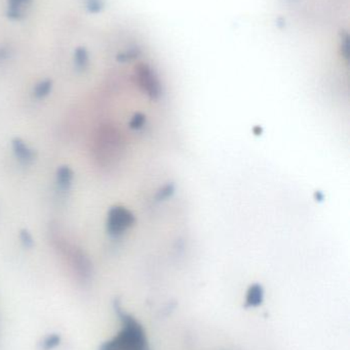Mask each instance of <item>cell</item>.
<instances>
[{
  "mask_svg": "<svg viewBox=\"0 0 350 350\" xmlns=\"http://www.w3.org/2000/svg\"><path fill=\"white\" fill-rule=\"evenodd\" d=\"M145 121V116L141 114V113H137V114L134 115L133 118L129 121V127H131L132 129L138 131V129H141L142 127L144 126Z\"/></svg>",
  "mask_w": 350,
  "mask_h": 350,
  "instance_id": "obj_11",
  "label": "cell"
},
{
  "mask_svg": "<svg viewBox=\"0 0 350 350\" xmlns=\"http://www.w3.org/2000/svg\"><path fill=\"white\" fill-rule=\"evenodd\" d=\"M173 191H174V189H173V187H171V185H166V187H164V189H162V191H160V199H164V198L168 197V196H170L171 193H173Z\"/></svg>",
  "mask_w": 350,
  "mask_h": 350,
  "instance_id": "obj_16",
  "label": "cell"
},
{
  "mask_svg": "<svg viewBox=\"0 0 350 350\" xmlns=\"http://www.w3.org/2000/svg\"><path fill=\"white\" fill-rule=\"evenodd\" d=\"M121 329L116 336L107 341L100 350H150L145 331L136 319L116 306Z\"/></svg>",
  "mask_w": 350,
  "mask_h": 350,
  "instance_id": "obj_1",
  "label": "cell"
},
{
  "mask_svg": "<svg viewBox=\"0 0 350 350\" xmlns=\"http://www.w3.org/2000/svg\"><path fill=\"white\" fill-rule=\"evenodd\" d=\"M135 216L127 208L115 206L109 210L107 218V230L112 236L123 234L135 224Z\"/></svg>",
  "mask_w": 350,
  "mask_h": 350,
  "instance_id": "obj_3",
  "label": "cell"
},
{
  "mask_svg": "<svg viewBox=\"0 0 350 350\" xmlns=\"http://www.w3.org/2000/svg\"><path fill=\"white\" fill-rule=\"evenodd\" d=\"M20 238L21 241H22L23 245H24L25 247H28V248H30V247L33 246L32 236H31L30 232H29L28 230H21Z\"/></svg>",
  "mask_w": 350,
  "mask_h": 350,
  "instance_id": "obj_13",
  "label": "cell"
},
{
  "mask_svg": "<svg viewBox=\"0 0 350 350\" xmlns=\"http://www.w3.org/2000/svg\"><path fill=\"white\" fill-rule=\"evenodd\" d=\"M12 145L14 155L20 161L24 162V163H29V162L33 161L35 157L34 152L22 139H12Z\"/></svg>",
  "mask_w": 350,
  "mask_h": 350,
  "instance_id": "obj_5",
  "label": "cell"
},
{
  "mask_svg": "<svg viewBox=\"0 0 350 350\" xmlns=\"http://www.w3.org/2000/svg\"><path fill=\"white\" fill-rule=\"evenodd\" d=\"M341 51L345 55V59H349V35L345 33V36L341 39Z\"/></svg>",
  "mask_w": 350,
  "mask_h": 350,
  "instance_id": "obj_14",
  "label": "cell"
},
{
  "mask_svg": "<svg viewBox=\"0 0 350 350\" xmlns=\"http://www.w3.org/2000/svg\"><path fill=\"white\" fill-rule=\"evenodd\" d=\"M86 6L90 12H99L104 8V0H86Z\"/></svg>",
  "mask_w": 350,
  "mask_h": 350,
  "instance_id": "obj_12",
  "label": "cell"
},
{
  "mask_svg": "<svg viewBox=\"0 0 350 350\" xmlns=\"http://www.w3.org/2000/svg\"><path fill=\"white\" fill-rule=\"evenodd\" d=\"M73 179V172L68 166H61L57 172V183L62 189H68Z\"/></svg>",
  "mask_w": 350,
  "mask_h": 350,
  "instance_id": "obj_6",
  "label": "cell"
},
{
  "mask_svg": "<svg viewBox=\"0 0 350 350\" xmlns=\"http://www.w3.org/2000/svg\"><path fill=\"white\" fill-rule=\"evenodd\" d=\"M31 3L32 0H8V16L14 20L24 18Z\"/></svg>",
  "mask_w": 350,
  "mask_h": 350,
  "instance_id": "obj_4",
  "label": "cell"
},
{
  "mask_svg": "<svg viewBox=\"0 0 350 350\" xmlns=\"http://www.w3.org/2000/svg\"><path fill=\"white\" fill-rule=\"evenodd\" d=\"M140 53H141V51L139 49H129L125 53H121V55H117V61L121 62V63H127V62L137 59Z\"/></svg>",
  "mask_w": 350,
  "mask_h": 350,
  "instance_id": "obj_10",
  "label": "cell"
},
{
  "mask_svg": "<svg viewBox=\"0 0 350 350\" xmlns=\"http://www.w3.org/2000/svg\"><path fill=\"white\" fill-rule=\"evenodd\" d=\"M60 339L58 338L57 336H53L49 337V339H47V341H45L43 345H45V349H51V347H55V345H57L58 343H59Z\"/></svg>",
  "mask_w": 350,
  "mask_h": 350,
  "instance_id": "obj_15",
  "label": "cell"
},
{
  "mask_svg": "<svg viewBox=\"0 0 350 350\" xmlns=\"http://www.w3.org/2000/svg\"><path fill=\"white\" fill-rule=\"evenodd\" d=\"M263 299V290L262 287L259 285H254L249 290L248 297H247V302L248 306H258L262 302Z\"/></svg>",
  "mask_w": 350,
  "mask_h": 350,
  "instance_id": "obj_8",
  "label": "cell"
},
{
  "mask_svg": "<svg viewBox=\"0 0 350 350\" xmlns=\"http://www.w3.org/2000/svg\"><path fill=\"white\" fill-rule=\"evenodd\" d=\"M51 90V81L45 80V81L39 82L34 88V94L37 98H41L47 96Z\"/></svg>",
  "mask_w": 350,
  "mask_h": 350,
  "instance_id": "obj_9",
  "label": "cell"
},
{
  "mask_svg": "<svg viewBox=\"0 0 350 350\" xmlns=\"http://www.w3.org/2000/svg\"><path fill=\"white\" fill-rule=\"evenodd\" d=\"M74 63L76 68L79 70H84L88 68L90 63V57H88V51L84 47H78L74 53Z\"/></svg>",
  "mask_w": 350,
  "mask_h": 350,
  "instance_id": "obj_7",
  "label": "cell"
},
{
  "mask_svg": "<svg viewBox=\"0 0 350 350\" xmlns=\"http://www.w3.org/2000/svg\"><path fill=\"white\" fill-rule=\"evenodd\" d=\"M136 81L139 88L151 100H158L162 94V85L154 70L147 64H139L135 69Z\"/></svg>",
  "mask_w": 350,
  "mask_h": 350,
  "instance_id": "obj_2",
  "label": "cell"
}]
</instances>
